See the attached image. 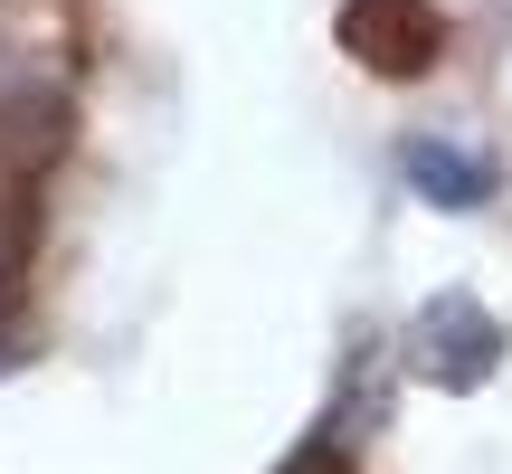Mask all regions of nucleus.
I'll use <instances>...</instances> for the list:
<instances>
[{
    "mask_svg": "<svg viewBox=\"0 0 512 474\" xmlns=\"http://www.w3.org/2000/svg\"><path fill=\"white\" fill-rule=\"evenodd\" d=\"M408 361H418L437 389H475L484 370L503 361V323L475 304V294H437V304L408 323Z\"/></svg>",
    "mask_w": 512,
    "mask_h": 474,
    "instance_id": "f257e3e1",
    "label": "nucleus"
},
{
    "mask_svg": "<svg viewBox=\"0 0 512 474\" xmlns=\"http://www.w3.org/2000/svg\"><path fill=\"white\" fill-rule=\"evenodd\" d=\"M342 48L361 57V67H380V76H418V67H437L446 19L427 10V0H351L342 10Z\"/></svg>",
    "mask_w": 512,
    "mask_h": 474,
    "instance_id": "f03ea898",
    "label": "nucleus"
},
{
    "mask_svg": "<svg viewBox=\"0 0 512 474\" xmlns=\"http://www.w3.org/2000/svg\"><path fill=\"white\" fill-rule=\"evenodd\" d=\"M408 181L437 209H484L494 200V162L484 152H456V143H408Z\"/></svg>",
    "mask_w": 512,
    "mask_h": 474,
    "instance_id": "7ed1b4c3",
    "label": "nucleus"
},
{
    "mask_svg": "<svg viewBox=\"0 0 512 474\" xmlns=\"http://www.w3.org/2000/svg\"><path fill=\"white\" fill-rule=\"evenodd\" d=\"M0 256H10V237H0Z\"/></svg>",
    "mask_w": 512,
    "mask_h": 474,
    "instance_id": "20e7f679",
    "label": "nucleus"
}]
</instances>
